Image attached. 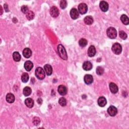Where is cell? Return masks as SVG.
Returning a JSON list of instances; mask_svg holds the SVG:
<instances>
[{
	"label": "cell",
	"instance_id": "5bb4252c",
	"mask_svg": "<svg viewBox=\"0 0 129 129\" xmlns=\"http://www.w3.org/2000/svg\"><path fill=\"white\" fill-rule=\"evenodd\" d=\"M109 86L110 90L111 92V93H113L114 94H116L118 92V87L117 86V85L115 83H113V82L110 83L109 85Z\"/></svg>",
	"mask_w": 129,
	"mask_h": 129
},
{
	"label": "cell",
	"instance_id": "6da1fadb",
	"mask_svg": "<svg viewBox=\"0 0 129 129\" xmlns=\"http://www.w3.org/2000/svg\"><path fill=\"white\" fill-rule=\"evenodd\" d=\"M57 49L59 56L64 60H67L68 59V56L64 47L62 45L59 44L58 46Z\"/></svg>",
	"mask_w": 129,
	"mask_h": 129
},
{
	"label": "cell",
	"instance_id": "ffe728a7",
	"mask_svg": "<svg viewBox=\"0 0 129 129\" xmlns=\"http://www.w3.org/2000/svg\"><path fill=\"white\" fill-rule=\"evenodd\" d=\"M25 104L27 107L29 108H32L34 106V101L31 98H26L25 100Z\"/></svg>",
	"mask_w": 129,
	"mask_h": 129
},
{
	"label": "cell",
	"instance_id": "4316f807",
	"mask_svg": "<svg viewBox=\"0 0 129 129\" xmlns=\"http://www.w3.org/2000/svg\"><path fill=\"white\" fill-rule=\"evenodd\" d=\"M88 42L87 40L85 39V38H81L79 40V46L82 47H84L87 45Z\"/></svg>",
	"mask_w": 129,
	"mask_h": 129
},
{
	"label": "cell",
	"instance_id": "cb8c5ba5",
	"mask_svg": "<svg viewBox=\"0 0 129 129\" xmlns=\"http://www.w3.org/2000/svg\"><path fill=\"white\" fill-rule=\"evenodd\" d=\"M121 20L122 23L125 25H128L129 23V19L127 16L123 14L121 17Z\"/></svg>",
	"mask_w": 129,
	"mask_h": 129
},
{
	"label": "cell",
	"instance_id": "8fae6325",
	"mask_svg": "<svg viewBox=\"0 0 129 129\" xmlns=\"http://www.w3.org/2000/svg\"><path fill=\"white\" fill-rule=\"evenodd\" d=\"M58 92L60 95H65L67 93V89L64 85H59L58 89Z\"/></svg>",
	"mask_w": 129,
	"mask_h": 129
},
{
	"label": "cell",
	"instance_id": "44dd1931",
	"mask_svg": "<svg viewBox=\"0 0 129 129\" xmlns=\"http://www.w3.org/2000/svg\"><path fill=\"white\" fill-rule=\"evenodd\" d=\"M84 23L87 25H91L93 23V18L91 16H87L84 19Z\"/></svg>",
	"mask_w": 129,
	"mask_h": 129
},
{
	"label": "cell",
	"instance_id": "4dcf8cb0",
	"mask_svg": "<svg viewBox=\"0 0 129 129\" xmlns=\"http://www.w3.org/2000/svg\"><path fill=\"white\" fill-rule=\"evenodd\" d=\"M21 11L23 12V13L26 14L29 11V9H28V7L27 6L23 5L21 7Z\"/></svg>",
	"mask_w": 129,
	"mask_h": 129
},
{
	"label": "cell",
	"instance_id": "9a60e30c",
	"mask_svg": "<svg viewBox=\"0 0 129 129\" xmlns=\"http://www.w3.org/2000/svg\"><path fill=\"white\" fill-rule=\"evenodd\" d=\"M83 68L85 71H90L92 68V64L90 62L86 61L83 64Z\"/></svg>",
	"mask_w": 129,
	"mask_h": 129
},
{
	"label": "cell",
	"instance_id": "f546056e",
	"mask_svg": "<svg viewBox=\"0 0 129 129\" xmlns=\"http://www.w3.org/2000/svg\"><path fill=\"white\" fill-rule=\"evenodd\" d=\"M104 73V70L102 67L98 66L96 68V74L98 75H102Z\"/></svg>",
	"mask_w": 129,
	"mask_h": 129
},
{
	"label": "cell",
	"instance_id": "e575fe53",
	"mask_svg": "<svg viewBox=\"0 0 129 129\" xmlns=\"http://www.w3.org/2000/svg\"><path fill=\"white\" fill-rule=\"evenodd\" d=\"M0 8H1V14H0L2 15V13H3V10H2V6H0Z\"/></svg>",
	"mask_w": 129,
	"mask_h": 129
},
{
	"label": "cell",
	"instance_id": "484cf974",
	"mask_svg": "<svg viewBox=\"0 0 129 129\" xmlns=\"http://www.w3.org/2000/svg\"><path fill=\"white\" fill-rule=\"evenodd\" d=\"M26 18L28 20H32L34 19V16H35V15H34V13L33 12L31 11H29L26 14Z\"/></svg>",
	"mask_w": 129,
	"mask_h": 129
},
{
	"label": "cell",
	"instance_id": "3957f363",
	"mask_svg": "<svg viewBox=\"0 0 129 129\" xmlns=\"http://www.w3.org/2000/svg\"><path fill=\"white\" fill-rule=\"evenodd\" d=\"M35 76L39 80H43L45 78V72L41 67H38L35 70Z\"/></svg>",
	"mask_w": 129,
	"mask_h": 129
},
{
	"label": "cell",
	"instance_id": "d6986e66",
	"mask_svg": "<svg viewBox=\"0 0 129 129\" xmlns=\"http://www.w3.org/2000/svg\"><path fill=\"white\" fill-rule=\"evenodd\" d=\"M23 55L26 58H29L32 55V51L29 48H25L23 50Z\"/></svg>",
	"mask_w": 129,
	"mask_h": 129
},
{
	"label": "cell",
	"instance_id": "8992f818",
	"mask_svg": "<svg viewBox=\"0 0 129 129\" xmlns=\"http://www.w3.org/2000/svg\"><path fill=\"white\" fill-rule=\"evenodd\" d=\"M107 113L109 116L111 117H114L117 113V109L115 106H111L108 108Z\"/></svg>",
	"mask_w": 129,
	"mask_h": 129
},
{
	"label": "cell",
	"instance_id": "5b68a950",
	"mask_svg": "<svg viewBox=\"0 0 129 129\" xmlns=\"http://www.w3.org/2000/svg\"><path fill=\"white\" fill-rule=\"evenodd\" d=\"M78 10L81 14L83 15L86 14L88 11L87 5L85 3H81L78 6Z\"/></svg>",
	"mask_w": 129,
	"mask_h": 129
},
{
	"label": "cell",
	"instance_id": "1f68e13d",
	"mask_svg": "<svg viewBox=\"0 0 129 129\" xmlns=\"http://www.w3.org/2000/svg\"><path fill=\"white\" fill-rule=\"evenodd\" d=\"M32 122H33V123L34 124V125L38 126L40 123V120L38 117H34L33 118Z\"/></svg>",
	"mask_w": 129,
	"mask_h": 129
},
{
	"label": "cell",
	"instance_id": "e0dca14e",
	"mask_svg": "<svg viewBox=\"0 0 129 129\" xmlns=\"http://www.w3.org/2000/svg\"><path fill=\"white\" fill-rule=\"evenodd\" d=\"M6 99V101L8 103H9V104H12V103L14 102L15 98V96L12 93H9L7 94Z\"/></svg>",
	"mask_w": 129,
	"mask_h": 129
},
{
	"label": "cell",
	"instance_id": "52a82bcc",
	"mask_svg": "<svg viewBox=\"0 0 129 129\" xmlns=\"http://www.w3.org/2000/svg\"><path fill=\"white\" fill-rule=\"evenodd\" d=\"M50 14L54 18H56L59 15V10L56 6H53L50 9Z\"/></svg>",
	"mask_w": 129,
	"mask_h": 129
},
{
	"label": "cell",
	"instance_id": "277c9868",
	"mask_svg": "<svg viewBox=\"0 0 129 129\" xmlns=\"http://www.w3.org/2000/svg\"><path fill=\"white\" fill-rule=\"evenodd\" d=\"M112 51L116 55L121 54L122 51V47L118 43H115L112 47Z\"/></svg>",
	"mask_w": 129,
	"mask_h": 129
},
{
	"label": "cell",
	"instance_id": "f1b7e54d",
	"mask_svg": "<svg viewBox=\"0 0 129 129\" xmlns=\"http://www.w3.org/2000/svg\"><path fill=\"white\" fill-rule=\"evenodd\" d=\"M119 35L120 37L124 40L126 39L127 38V37H128L127 33L125 32H124V31H120L119 32Z\"/></svg>",
	"mask_w": 129,
	"mask_h": 129
},
{
	"label": "cell",
	"instance_id": "ac0fdd59",
	"mask_svg": "<svg viewBox=\"0 0 129 129\" xmlns=\"http://www.w3.org/2000/svg\"><path fill=\"white\" fill-rule=\"evenodd\" d=\"M33 67V63L30 61H27L24 63V68L27 71H30Z\"/></svg>",
	"mask_w": 129,
	"mask_h": 129
},
{
	"label": "cell",
	"instance_id": "30bf717a",
	"mask_svg": "<svg viewBox=\"0 0 129 129\" xmlns=\"http://www.w3.org/2000/svg\"><path fill=\"white\" fill-rule=\"evenodd\" d=\"M84 81L85 83L87 85H90L92 84L93 82V76L90 74L85 75L84 77Z\"/></svg>",
	"mask_w": 129,
	"mask_h": 129
},
{
	"label": "cell",
	"instance_id": "4fadbf2b",
	"mask_svg": "<svg viewBox=\"0 0 129 129\" xmlns=\"http://www.w3.org/2000/svg\"><path fill=\"white\" fill-rule=\"evenodd\" d=\"M98 105L100 107H104L107 104V101L106 98L104 96L100 97L97 101Z\"/></svg>",
	"mask_w": 129,
	"mask_h": 129
},
{
	"label": "cell",
	"instance_id": "7a4b0ae2",
	"mask_svg": "<svg viewBox=\"0 0 129 129\" xmlns=\"http://www.w3.org/2000/svg\"><path fill=\"white\" fill-rule=\"evenodd\" d=\"M108 37L111 39H115L117 36V31L116 29L112 27H109L106 31Z\"/></svg>",
	"mask_w": 129,
	"mask_h": 129
},
{
	"label": "cell",
	"instance_id": "7402d4cb",
	"mask_svg": "<svg viewBox=\"0 0 129 129\" xmlns=\"http://www.w3.org/2000/svg\"><path fill=\"white\" fill-rule=\"evenodd\" d=\"M13 58L15 62H19L21 59V57L18 52L15 51L13 54Z\"/></svg>",
	"mask_w": 129,
	"mask_h": 129
},
{
	"label": "cell",
	"instance_id": "9c48e42d",
	"mask_svg": "<svg viewBox=\"0 0 129 129\" xmlns=\"http://www.w3.org/2000/svg\"><path fill=\"white\" fill-rule=\"evenodd\" d=\"M70 16L71 18L74 19H77L79 17V13L78 11L75 8H73L70 11Z\"/></svg>",
	"mask_w": 129,
	"mask_h": 129
},
{
	"label": "cell",
	"instance_id": "7c38bea8",
	"mask_svg": "<svg viewBox=\"0 0 129 129\" xmlns=\"http://www.w3.org/2000/svg\"><path fill=\"white\" fill-rule=\"evenodd\" d=\"M96 50L95 47L93 46H91L88 49V55L90 57H93L95 55Z\"/></svg>",
	"mask_w": 129,
	"mask_h": 129
},
{
	"label": "cell",
	"instance_id": "d6a6232c",
	"mask_svg": "<svg viewBox=\"0 0 129 129\" xmlns=\"http://www.w3.org/2000/svg\"><path fill=\"white\" fill-rule=\"evenodd\" d=\"M67 6V2L65 0H62L60 2V7L62 9H64Z\"/></svg>",
	"mask_w": 129,
	"mask_h": 129
},
{
	"label": "cell",
	"instance_id": "83f0119b",
	"mask_svg": "<svg viewBox=\"0 0 129 129\" xmlns=\"http://www.w3.org/2000/svg\"><path fill=\"white\" fill-rule=\"evenodd\" d=\"M59 104L62 106H65L67 105V100L64 97H61L59 100Z\"/></svg>",
	"mask_w": 129,
	"mask_h": 129
},
{
	"label": "cell",
	"instance_id": "d4e9b609",
	"mask_svg": "<svg viewBox=\"0 0 129 129\" xmlns=\"http://www.w3.org/2000/svg\"><path fill=\"white\" fill-rule=\"evenodd\" d=\"M21 80L23 83H26L29 80V75L27 73H24L21 76Z\"/></svg>",
	"mask_w": 129,
	"mask_h": 129
},
{
	"label": "cell",
	"instance_id": "603a6c76",
	"mask_svg": "<svg viewBox=\"0 0 129 129\" xmlns=\"http://www.w3.org/2000/svg\"><path fill=\"white\" fill-rule=\"evenodd\" d=\"M31 92L32 90L31 88L28 86L25 87L23 89V94L25 96H28L29 95H30L31 93Z\"/></svg>",
	"mask_w": 129,
	"mask_h": 129
},
{
	"label": "cell",
	"instance_id": "ba28073f",
	"mask_svg": "<svg viewBox=\"0 0 129 129\" xmlns=\"http://www.w3.org/2000/svg\"><path fill=\"white\" fill-rule=\"evenodd\" d=\"M99 7H100V8L101 10V11L104 12L107 11L108 10V8H109L108 4L106 1H101L99 4Z\"/></svg>",
	"mask_w": 129,
	"mask_h": 129
},
{
	"label": "cell",
	"instance_id": "836d02e7",
	"mask_svg": "<svg viewBox=\"0 0 129 129\" xmlns=\"http://www.w3.org/2000/svg\"><path fill=\"white\" fill-rule=\"evenodd\" d=\"M4 9L6 12H8L9 11V9H8V6L7 4H5L4 5Z\"/></svg>",
	"mask_w": 129,
	"mask_h": 129
},
{
	"label": "cell",
	"instance_id": "2e32d148",
	"mask_svg": "<svg viewBox=\"0 0 129 129\" xmlns=\"http://www.w3.org/2000/svg\"><path fill=\"white\" fill-rule=\"evenodd\" d=\"M44 69L45 72L47 76H50L53 73V68L50 65L46 64L44 66Z\"/></svg>",
	"mask_w": 129,
	"mask_h": 129
}]
</instances>
